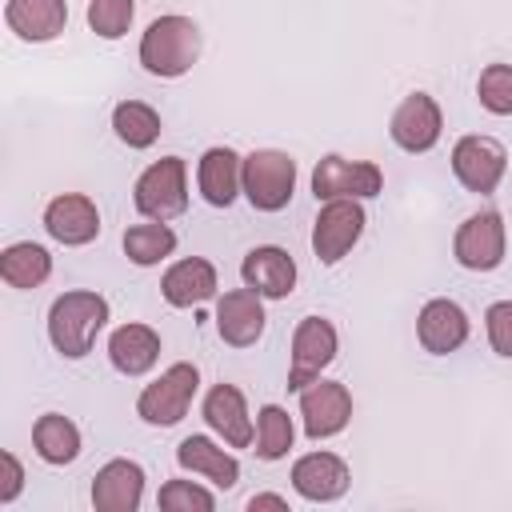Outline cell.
Instances as JSON below:
<instances>
[{"mask_svg":"<svg viewBox=\"0 0 512 512\" xmlns=\"http://www.w3.org/2000/svg\"><path fill=\"white\" fill-rule=\"evenodd\" d=\"M484 328H488V344L496 356L512 360V300H496L484 312Z\"/></svg>","mask_w":512,"mask_h":512,"instance_id":"33","label":"cell"},{"mask_svg":"<svg viewBox=\"0 0 512 512\" xmlns=\"http://www.w3.org/2000/svg\"><path fill=\"white\" fill-rule=\"evenodd\" d=\"M112 132H116L120 144L144 152V148H152L160 140V112L152 104H144V100H120L112 108Z\"/></svg>","mask_w":512,"mask_h":512,"instance_id":"27","label":"cell"},{"mask_svg":"<svg viewBox=\"0 0 512 512\" xmlns=\"http://www.w3.org/2000/svg\"><path fill=\"white\" fill-rule=\"evenodd\" d=\"M20 488H24V468H20V460H16V452H0V504H12L16 496H20Z\"/></svg>","mask_w":512,"mask_h":512,"instance_id":"34","label":"cell"},{"mask_svg":"<svg viewBox=\"0 0 512 512\" xmlns=\"http://www.w3.org/2000/svg\"><path fill=\"white\" fill-rule=\"evenodd\" d=\"M336 328L324 316H304L292 332V360H288V388L300 392L336 360Z\"/></svg>","mask_w":512,"mask_h":512,"instance_id":"9","label":"cell"},{"mask_svg":"<svg viewBox=\"0 0 512 512\" xmlns=\"http://www.w3.org/2000/svg\"><path fill=\"white\" fill-rule=\"evenodd\" d=\"M144 500V468L136 460H108L92 480L96 512H136Z\"/></svg>","mask_w":512,"mask_h":512,"instance_id":"19","label":"cell"},{"mask_svg":"<svg viewBox=\"0 0 512 512\" xmlns=\"http://www.w3.org/2000/svg\"><path fill=\"white\" fill-rule=\"evenodd\" d=\"M264 324H268V316H264V296L252 292L248 284H244V288H232V292H224V296L216 300V332H220L224 344H232V348H252V344L264 336Z\"/></svg>","mask_w":512,"mask_h":512,"instance_id":"14","label":"cell"},{"mask_svg":"<svg viewBox=\"0 0 512 512\" xmlns=\"http://www.w3.org/2000/svg\"><path fill=\"white\" fill-rule=\"evenodd\" d=\"M44 232L64 248H84L100 236V208L84 192H60L44 208Z\"/></svg>","mask_w":512,"mask_h":512,"instance_id":"13","label":"cell"},{"mask_svg":"<svg viewBox=\"0 0 512 512\" xmlns=\"http://www.w3.org/2000/svg\"><path fill=\"white\" fill-rule=\"evenodd\" d=\"M244 156H236L228 144H216L196 164V188L212 208H232V200L244 192Z\"/></svg>","mask_w":512,"mask_h":512,"instance_id":"20","label":"cell"},{"mask_svg":"<svg viewBox=\"0 0 512 512\" xmlns=\"http://www.w3.org/2000/svg\"><path fill=\"white\" fill-rule=\"evenodd\" d=\"M216 288H220L216 264L204 260V256H184V260H176V264L160 276V296H164L172 308L204 304V300L216 296Z\"/></svg>","mask_w":512,"mask_h":512,"instance_id":"21","label":"cell"},{"mask_svg":"<svg viewBox=\"0 0 512 512\" xmlns=\"http://www.w3.org/2000/svg\"><path fill=\"white\" fill-rule=\"evenodd\" d=\"M132 204L148 220H176L188 208V164L184 156H160L152 160L132 188Z\"/></svg>","mask_w":512,"mask_h":512,"instance_id":"3","label":"cell"},{"mask_svg":"<svg viewBox=\"0 0 512 512\" xmlns=\"http://www.w3.org/2000/svg\"><path fill=\"white\" fill-rule=\"evenodd\" d=\"M384 188V172L372 160H348V156H320L312 168V196L316 200H372Z\"/></svg>","mask_w":512,"mask_h":512,"instance_id":"6","label":"cell"},{"mask_svg":"<svg viewBox=\"0 0 512 512\" xmlns=\"http://www.w3.org/2000/svg\"><path fill=\"white\" fill-rule=\"evenodd\" d=\"M200 416L204 424L228 444V448H248L256 440V428H252V416H248V400L236 384H212L204 404H200Z\"/></svg>","mask_w":512,"mask_h":512,"instance_id":"15","label":"cell"},{"mask_svg":"<svg viewBox=\"0 0 512 512\" xmlns=\"http://www.w3.org/2000/svg\"><path fill=\"white\" fill-rule=\"evenodd\" d=\"M248 508H252V512H256V508H288V500L276 496V492H256V496L248 500Z\"/></svg>","mask_w":512,"mask_h":512,"instance_id":"35","label":"cell"},{"mask_svg":"<svg viewBox=\"0 0 512 512\" xmlns=\"http://www.w3.org/2000/svg\"><path fill=\"white\" fill-rule=\"evenodd\" d=\"M108 324V300L88 288H72L48 308V340L64 360H84Z\"/></svg>","mask_w":512,"mask_h":512,"instance_id":"2","label":"cell"},{"mask_svg":"<svg viewBox=\"0 0 512 512\" xmlns=\"http://www.w3.org/2000/svg\"><path fill=\"white\" fill-rule=\"evenodd\" d=\"M300 420H304V436L308 440H328L340 436L352 420V392L340 380H312L308 388H300Z\"/></svg>","mask_w":512,"mask_h":512,"instance_id":"11","label":"cell"},{"mask_svg":"<svg viewBox=\"0 0 512 512\" xmlns=\"http://www.w3.org/2000/svg\"><path fill=\"white\" fill-rule=\"evenodd\" d=\"M244 196L256 212H280L288 208L296 192V160L280 148H256L244 156Z\"/></svg>","mask_w":512,"mask_h":512,"instance_id":"5","label":"cell"},{"mask_svg":"<svg viewBox=\"0 0 512 512\" xmlns=\"http://www.w3.org/2000/svg\"><path fill=\"white\" fill-rule=\"evenodd\" d=\"M4 20L20 40L44 44V40H56L64 32L68 0H8L4 4Z\"/></svg>","mask_w":512,"mask_h":512,"instance_id":"23","label":"cell"},{"mask_svg":"<svg viewBox=\"0 0 512 512\" xmlns=\"http://www.w3.org/2000/svg\"><path fill=\"white\" fill-rule=\"evenodd\" d=\"M364 208L360 200H324V208L316 212V224H312V252L320 264H340L356 240L364 236Z\"/></svg>","mask_w":512,"mask_h":512,"instance_id":"8","label":"cell"},{"mask_svg":"<svg viewBox=\"0 0 512 512\" xmlns=\"http://www.w3.org/2000/svg\"><path fill=\"white\" fill-rule=\"evenodd\" d=\"M176 464L192 476L212 480L216 488H236L240 480V460L224 452V444H216L212 436H184L176 444Z\"/></svg>","mask_w":512,"mask_h":512,"instance_id":"22","label":"cell"},{"mask_svg":"<svg viewBox=\"0 0 512 512\" xmlns=\"http://www.w3.org/2000/svg\"><path fill=\"white\" fill-rule=\"evenodd\" d=\"M136 56H140V68L148 76L180 80L200 60V28H196V20L192 16H180V12L156 16L144 28V36H140Z\"/></svg>","mask_w":512,"mask_h":512,"instance_id":"1","label":"cell"},{"mask_svg":"<svg viewBox=\"0 0 512 512\" xmlns=\"http://www.w3.org/2000/svg\"><path fill=\"white\" fill-rule=\"evenodd\" d=\"M240 280L264 300H284L296 288V260L276 244H256L240 260Z\"/></svg>","mask_w":512,"mask_h":512,"instance_id":"18","label":"cell"},{"mask_svg":"<svg viewBox=\"0 0 512 512\" xmlns=\"http://www.w3.org/2000/svg\"><path fill=\"white\" fill-rule=\"evenodd\" d=\"M504 248H508V232H504L500 212H492V208L472 212L456 228V236H452V256L468 272H492V268H500L504 264Z\"/></svg>","mask_w":512,"mask_h":512,"instance_id":"7","label":"cell"},{"mask_svg":"<svg viewBox=\"0 0 512 512\" xmlns=\"http://www.w3.org/2000/svg\"><path fill=\"white\" fill-rule=\"evenodd\" d=\"M0 276L8 288H40L48 276H52V252L36 240H16L0 252Z\"/></svg>","mask_w":512,"mask_h":512,"instance_id":"25","label":"cell"},{"mask_svg":"<svg viewBox=\"0 0 512 512\" xmlns=\"http://www.w3.org/2000/svg\"><path fill=\"white\" fill-rule=\"evenodd\" d=\"M176 252V232L164 220H148V224H132L124 232V256L140 268H152L160 260H168Z\"/></svg>","mask_w":512,"mask_h":512,"instance_id":"28","label":"cell"},{"mask_svg":"<svg viewBox=\"0 0 512 512\" xmlns=\"http://www.w3.org/2000/svg\"><path fill=\"white\" fill-rule=\"evenodd\" d=\"M196 388H200L196 364L180 360V364L164 368L152 384L140 388V396H136V416H140L144 424H152V428H172V424H180V420L188 416Z\"/></svg>","mask_w":512,"mask_h":512,"instance_id":"4","label":"cell"},{"mask_svg":"<svg viewBox=\"0 0 512 512\" xmlns=\"http://www.w3.org/2000/svg\"><path fill=\"white\" fill-rule=\"evenodd\" d=\"M108 360L120 376H144L160 360V332L148 324H120L108 336Z\"/></svg>","mask_w":512,"mask_h":512,"instance_id":"24","label":"cell"},{"mask_svg":"<svg viewBox=\"0 0 512 512\" xmlns=\"http://www.w3.org/2000/svg\"><path fill=\"white\" fill-rule=\"evenodd\" d=\"M296 440V428H292V416L280 408V404H264L256 412V456L260 460H284L288 448Z\"/></svg>","mask_w":512,"mask_h":512,"instance_id":"29","label":"cell"},{"mask_svg":"<svg viewBox=\"0 0 512 512\" xmlns=\"http://www.w3.org/2000/svg\"><path fill=\"white\" fill-rule=\"evenodd\" d=\"M136 20V0H88V28L100 40H120Z\"/></svg>","mask_w":512,"mask_h":512,"instance_id":"30","label":"cell"},{"mask_svg":"<svg viewBox=\"0 0 512 512\" xmlns=\"http://www.w3.org/2000/svg\"><path fill=\"white\" fill-rule=\"evenodd\" d=\"M32 448H36V456L44 464L64 468V464H72L80 456V428L60 412H44L32 424Z\"/></svg>","mask_w":512,"mask_h":512,"instance_id":"26","label":"cell"},{"mask_svg":"<svg viewBox=\"0 0 512 512\" xmlns=\"http://www.w3.org/2000/svg\"><path fill=\"white\" fill-rule=\"evenodd\" d=\"M440 132H444V112H440V104H436L428 92H408V96L396 104L392 120H388L392 144L404 148V152H412V156L436 148Z\"/></svg>","mask_w":512,"mask_h":512,"instance_id":"12","label":"cell"},{"mask_svg":"<svg viewBox=\"0 0 512 512\" xmlns=\"http://www.w3.org/2000/svg\"><path fill=\"white\" fill-rule=\"evenodd\" d=\"M156 508H164V512H212L216 496L192 480H168L156 492Z\"/></svg>","mask_w":512,"mask_h":512,"instance_id":"32","label":"cell"},{"mask_svg":"<svg viewBox=\"0 0 512 512\" xmlns=\"http://www.w3.org/2000/svg\"><path fill=\"white\" fill-rule=\"evenodd\" d=\"M348 484H352V472L336 452H304L292 464V488L308 504H332L348 492Z\"/></svg>","mask_w":512,"mask_h":512,"instance_id":"16","label":"cell"},{"mask_svg":"<svg viewBox=\"0 0 512 512\" xmlns=\"http://www.w3.org/2000/svg\"><path fill=\"white\" fill-rule=\"evenodd\" d=\"M452 172H456V180L468 192L488 196V192H496V184L508 172V152L492 136H476V132L472 136H460L452 144Z\"/></svg>","mask_w":512,"mask_h":512,"instance_id":"10","label":"cell"},{"mask_svg":"<svg viewBox=\"0 0 512 512\" xmlns=\"http://www.w3.org/2000/svg\"><path fill=\"white\" fill-rule=\"evenodd\" d=\"M476 100L492 116H512V64H488L476 80Z\"/></svg>","mask_w":512,"mask_h":512,"instance_id":"31","label":"cell"},{"mask_svg":"<svg viewBox=\"0 0 512 512\" xmlns=\"http://www.w3.org/2000/svg\"><path fill=\"white\" fill-rule=\"evenodd\" d=\"M416 340L428 356H448L456 352L464 340H468V312L448 300V296H436L420 308L416 316Z\"/></svg>","mask_w":512,"mask_h":512,"instance_id":"17","label":"cell"}]
</instances>
